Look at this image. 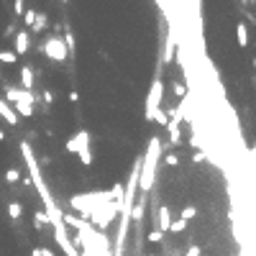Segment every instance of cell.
Segmentation results:
<instances>
[{
    "label": "cell",
    "instance_id": "cell-1",
    "mask_svg": "<svg viewBox=\"0 0 256 256\" xmlns=\"http://www.w3.org/2000/svg\"><path fill=\"white\" fill-rule=\"evenodd\" d=\"M120 203L123 200V185H115L113 190L108 192H87V195H72L69 198V207L77 210V213H82L85 218H90V213H93L95 207H100L102 203Z\"/></svg>",
    "mask_w": 256,
    "mask_h": 256
},
{
    "label": "cell",
    "instance_id": "cell-2",
    "mask_svg": "<svg viewBox=\"0 0 256 256\" xmlns=\"http://www.w3.org/2000/svg\"><path fill=\"white\" fill-rule=\"evenodd\" d=\"M159 154H161V141H159V136H152V139H149L146 154H144V159H141V172H139V190H141V195L154 190Z\"/></svg>",
    "mask_w": 256,
    "mask_h": 256
},
{
    "label": "cell",
    "instance_id": "cell-3",
    "mask_svg": "<svg viewBox=\"0 0 256 256\" xmlns=\"http://www.w3.org/2000/svg\"><path fill=\"white\" fill-rule=\"evenodd\" d=\"M118 210H120V203H115V200L102 203L100 207H95L93 213H90V225H93V228H98V231H105V228H108V225L115 220Z\"/></svg>",
    "mask_w": 256,
    "mask_h": 256
},
{
    "label": "cell",
    "instance_id": "cell-4",
    "mask_svg": "<svg viewBox=\"0 0 256 256\" xmlns=\"http://www.w3.org/2000/svg\"><path fill=\"white\" fill-rule=\"evenodd\" d=\"M67 152L69 154H77L82 159L85 167H90L93 164V154H90V133L87 131H77L74 136L67 141Z\"/></svg>",
    "mask_w": 256,
    "mask_h": 256
},
{
    "label": "cell",
    "instance_id": "cell-5",
    "mask_svg": "<svg viewBox=\"0 0 256 256\" xmlns=\"http://www.w3.org/2000/svg\"><path fill=\"white\" fill-rule=\"evenodd\" d=\"M161 98H164V82L156 77V80L152 82V87H149V98H146V108H144V110H146V113H144L146 120H154V115L161 110V108H159Z\"/></svg>",
    "mask_w": 256,
    "mask_h": 256
},
{
    "label": "cell",
    "instance_id": "cell-6",
    "mask_svg": "<svg viewBox=\"0 0 256 256\" xmlns=\"http://www.w3.org/2000/svg\"><path fill=\"white\" fill-rule=\"evenodd\" d=\"M41 51L47 54L51 62H64V59L69 56V51H67V47H64V41L59 39V36H49L47 41H44Z\"/></svg>",
    "mask_w": 256,
    "mask_h": 256
},
{
    "label": "cell",
    "instance_id": "cell-7",
    "mask_svg": "<svg viewBox=\"0 0 256 256\" xmlns=\"http://www.w3.org/2000/svg\"><path fill=\"white\" fill-rule=\"evenodd\" d=\"M34 102H36V98L31 95V90H21V98L16 100V113H21L23 118H31L34 115Z\"/></svg>",
    "mask_w": 256,
    "mask_h": 256
},
{
    "label": "cell",
    "instance_id": "cell-8",
    "mask_svg": "<svg viewBox=\"0 0 256 256\" xmlns=\"http://www.w3.org/2000/svg\"><path fill=\"white\" fill-rule=\"evenodd\" d=\"M0 118H3L5 123H10V126H16V123H18V115H16V110H13L10 105L5 102V100H0Z\"/></svg>",
    "mask_w": 256,
    "mask_h": 256
},
{
    "label": "cell",
    "instance_id": "cell-9",
    "mask_svg": "<svg viewBox=\"0 0 256 256\" xmlns=\"http://www.w3.org/2000/svg\"><path fill=\"white\" fill-rule=\"evenodd\" d=\"M28 47H31V39H28V31L16 34V54H18V56H21V54H26V51H28Z\"/></svg>",
    "mask_w": 256,
    "mask_h": 256
},
{
    "label": "cell",
    "instance_id": "cell-10",
    "mask_svg": "<svg viewBox=\"0 0 256 256\" xmlns=\"http://www.w3.org/2000/svg\"><path fill=\"white\" fill-rule=\"evenodd\" d=\"M177 54V41H174V34L167 36V47H164V64H169Z\"/></svg>",
    "mask_w": 256,
    "mask_h": 256
},
{
    "label": "cell",
    "instance_id": "cell-11",
    "mask_svg": "<svg viewBox=\"0 0 256 256\" xmlns=\"http://www.w3.org/2000/svg\"><path fill=\"white\" fill-rule=\"evenodd\" d=\"M169 225H172V218H169V207L164 205V207H159V231L164 233V231H169Z\"/></svg>",
    "mask_w": 256,
    "mask_h": 256
},
{
    "label": "cell",
    "instance_id": "cell-12",
    "mask_svg": "<svg viewBox=\"0 0 256 256\" xmlns=\"http://www.w3.org/2000/svg\"><path fill=\"white\" fill-rule=\"evenodd\" d=\"M236 39H238V47L246 49V44H249V28H246V23H238L236 26Z\"/></svg>",
    "mask_w": 256,
    "mask_h": 256
},
{
    "label": "cell",
    "instance_id": "cell-13",
    "mask_svg": "<svg viewBox=\"0 0 256 256\" xmlns=\"http://www.w3.org/2000/svg\"><path fill=\"white\" fill-rule=\"evenodd\" d=\"M21 82H23V90L34 87V69L31 67H21Z\"/></svg>",
    "mask_w": 256,
    "mask_h": 256
},
{
    "label": "cell",
    "instance_id": "cell-14",
    "mask_svg": "<svg viewBox=\"0 0 256 256\" xmlns=\"http://www.w3.org/2000/svg\"><path fill=\"white\" fill-rule=\"evenodd\" d=\"M47 26H49V16H47V13H36V21H34V26H31V31L41 34Z\"/></svg>",
    "mask_w": 256,
    "mask_h": 256
},
{
    "label": "cell",
    "instance_id": "cell-15",
    "mask_svg": "<svg viewBox=\"0 0 256 256\" xmlns=\"http://www.w3.org/2000/svg\"><path fill=\"white\" fill-rule=\"evenodd\" d=\"M34 225H36V228H44V225H49V215L44 213V210H36V213H34Z\"/></svg>",
    "mask_w": 256,
    "mask_h": 256
},
{
    "label": "cell",
    "instance_id": "cell-16",
    "mask_svg": "<svg viewBox=\"0 0 256 256\" xmlns=\"http://www.w3.org/2000/svg\"><path fill=\"white\" fill-rule=\"evenodd\" d=\"M8 215H10L13 220H18V218L23 215V205H21V203H10V205H8Z\"/></svg>",
    "mask_w": 256,
    "mask_h": 256
},
{
    "label": "cell",
    "instance_id": "cell-17",
    "mask_svg": "<svg viewBox=\"0 0 256 256\" xmlns=\"http://www.w3.org/2000/svg\"><path fill=\"white\" fill-rule=\"evenodd\" d=\"M0 62H3V64H16L18 54L16 51H0Z\"/></svg>",
    "mask_w": 256,
    "mask_h": 256
},
{
    "label": "cell",
    "instance_id": "cell-18",
    "mask_svg": "<svg viewBox=\"0 0 256 256\" xmlns=\"http://www.w3.org/2000/svg\"><path fill=\"white\" fill-rule=\"evenodd\" d=\"M185 228H187V220H185V218H177V220H172V225H169L172 233H182Z\"/></svg>",
    "mask_w": 256,
    "mask_h": 256
},
{
    "label": "cell",
    "instance_id": "cell-19",
    "mask_svg": "<svg viewBox=\"0 0 256 256\" xmlns=\"http://www.w3.org/2000/svg\"><path fill=\"white\" fill-rule=\"evenodd\" d=\"M144 218V203H133L131 207V220H141Z\"/></svg>",
    "mask_w": 256,
    "mask_h": 256
},
{
    "label": "cell",
    "instance_id": "cell-20",
    "mask_svg": "<svg viewBox=\"0 0 256 256\" xmlns=\"http://www.w3.org/2000/svg\"><path fill=\"white\" fill-rule=\"evenodd\" d=\"M18 98H21V90H18V87H8V90H5V102H8V100L16 102Z\"/></svg>",
    "mask_w": 256,
    "mask_h": 256
},
{
    "label": "cell",
    "instance_id": "cell-21",
    "mask_svg": "<svg viewBox=\"0 0 256 256\" xmlns=\"http://www.w3.org/2000/svg\"><path fill=\"white\" fill-rule=\"evenodd\" d=\"M34 21H36V10H26V13H23V23H26L28 28H31V26H34Z\"/></svg>",
    "mask_w": 256,
    "mask_h": 256
},
{
    "label": "cell",
    "instance_id": "cell-22",
    "mask_svg": "<svg viewBox=\"0 0 256 256\" xmlns=\"http://www.w3.org/2000/svg\"><path fill=\"white\" fill-rule=\"evenodd\" d=\"M154 120H156V123H159V126H167V123H169V115H167V113H164V110H159V113L154 115Z\"/></svg>",
    "mask_w": 256,
    "mask_h": 256
},
{
    "label": "cell",
    "instance_id": "cell-23",
    "mask_svg": "<svg viewBox=\"0 0 256 256\" xmlns=\"http://www.w3.org/2000/svg\"><path fill=\"white\" fill-rule=\"evenodd\" d=\"M13 13H16V16H23V13H26V3H23V0H16V3H13Z\"/></svg>",
    "mask_w": 256,
    "mask_h": 256
},
{
    "label": "cell",
    "instance_id": "cell-24",
    "mask_svg": "<svg viewBox=\"0 0 256 256\" xmlns=\"http://www.w3.org/2000/svg\"><path fill=\"white\" fill-rule=\"evenodd\" d=\"M5 179H8V182H18L21 172H18V169H8V172H5Z\"/></svg>",
    "mask_w": 256,
    "mask_h": 256
},
{
    "label": "cell",
    "instance_id": "cell-25",
    "mask_svg": "<svg viewBox=\"0 0 256 256\" xmlns=\"http://www.w3.org/2000/svg\"><path fill=\"white\" fill-rule=\"evenodd\" d=\"M195 215H198V207H192V205H190V207H185V210H182V218H185V220H192V218H195Z\"/></svg>",
    "mask_w": 256,
    "mask_h": 256
},
{
    "label": "cell",
    "instance_id": "cell-26",
    "mask_svg": "<svg viewBox=\"0 0 256 256\" xmlns=\"http://www.w3.org/2000/svg\"><path fill=\"white\" fill-rule=\"evenodd\" d=\"M64 47H67V51H69V54H72V51H74V36H72V34H69V31H67V34H64Z\"/></svg>",
    "mask_w": 256,
    "mask_h": 256
},
{
    "label": "cell",
    "instance_id": "cell-27",
    "mask_svg": "<svg viewBox=\"0 0 256 256\" xmlns=\"http://www.w3.org/2000/svg\"><path fill=\"white\" fill-rule=\"evenodd\" d=\"M164 238V233L156 228V231H152V233H149V241H152V244H159V241Z\"/></svg>",
    "mask_w": 256,
    "mask_h": 256
},
{
    "label": "cell",
    "instance_id": "cell-28",
    "mask_svg": "<svg viewBox=\"0 0 256 256\" xmlns=\"http://www.w3.org/2000/svg\"><path fill=\"white\" fill-rule=\"evenodd\" d=\"M174 95H177V98H187V87H182V85L177 82V85H174Z\"/></svg>",
    "mask_w": 256,
    "mask_h": 256
},
{
    "label": "cell",
    "instance_id": "cell-29",
    "mask_svg": "<svg viewBox=\"0 0 256 256\" xmlns=\"http://www.w3.org/2000/svg\"><path fill=\"white\" fill-rule=\"evenodd\" d=\"M31 256H54V251H49V249H34Z\"/></svg>",
    "mask_w": 256,
    "mask_h": 256
},
{
    "label": "cell",
    "instance_id": "cell-30",
    "mask_svg": "<svg viewBox=\"0 0 256 256\" xmlns=\"http://www.w3.org/2000/svg\"><path fill=\"white\" fill-rule=\"evenodd\" d=\"M167 164H169V167H177V164H179V156H177V154H167Z\"/></svg>",
    "mask_w": 256,
    "mask_h": 256
},
{
    "label": "cell",
    "instance_id": "cell-31",
    "mask_svg": "<svg viewBox=\"0 0 256 256\" xmlns=\"http://www.w3.org/2000/svg\"><path fill=\"white\" fill-rule=\"evenodd\" d=\"M187 256H200V249H198V246H190V251H187Z\"/></svg>",
    "mask_w": 256,
    "mask_h": 256
},
{
    "label": "cell",
    "instance_id": "cell-32",
    "mask_svg": "<svg viewBox=\"0 0 256 256\" xmlns=\"http://www.w3.org/2000/svg\"><path fill=\"white\" fill-rule=\"evenodd\" d=\"M3 139H5V131H3V128H0V141H3Z\"/></svg>",
    "mask_w": 256,
    "mask_h": 256
},
{
    "label": "cell",
    "instance_id": "cell-33",
    "mask_svg": "<svg viewBox=\"0 0 256 256\" xmlns=\"http://www.w3.org/2000/svg\"><path fill=\"white\" fill-rule=\"evenodd\" d=\"M62 3H69V0H62Z\"/></svg>",
    "mask_w": 256,
    "mask_h": 256
}]
</instances>
